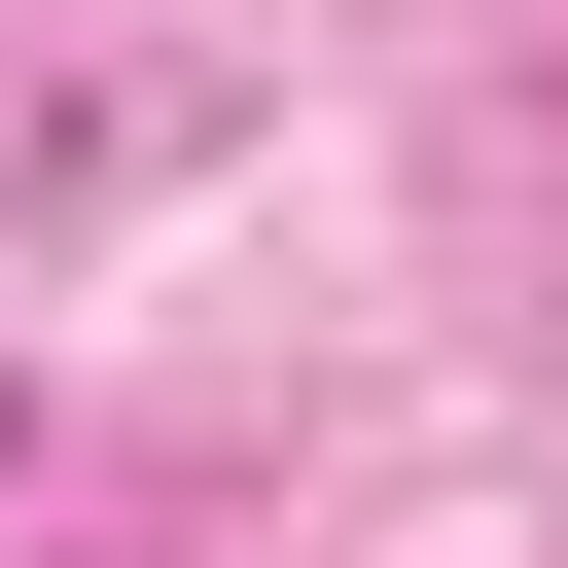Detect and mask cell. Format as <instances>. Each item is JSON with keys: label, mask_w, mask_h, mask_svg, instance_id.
<instances>
[]
</instances>
